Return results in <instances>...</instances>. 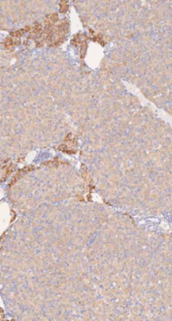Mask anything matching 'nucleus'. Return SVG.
<instances>
[{"instance_id":"nucleus-4","label":"nucleus","mask_w":172,"mask_h":321,"mask_svg":"<svg viewBox=\"0 0 172 321\" xmlns=\"http://www.w3.org/2000/svg\"><path fill=\"white\" fill-rule=\"evenodd\" d=\"M93 39H94V41H97V43L99 44H101V45H104V44H105L104 41H103V39H102V36H101L100 33H98V35H96L95 37H94Z\"/></svg>"},{"instance_id":"nucleus-3","label":"nucleus","mask_w":172,"mask_h":321,"mask_svg":"<svg viewBox=\"0 0 172 321\" xmlns=\"http://www.w3.org/2000/svg\"><path fill=\"white\" fill-rule=\"evenodd\" d=\"M60 11L61 12H67L68 10V8H69V4H68V2L67 1H64V2H60Z\"/></svg>"},{"instance_id":"nucleus-2","label":"nucleus","mask_w":172,"mask_h":321,"mask_svg":"<svg viewBox=\"0 0 172 321\" xmlns=\"http://www.w3.org/2000/svg\"><path fill=\"white\" fill-rule=\"evenodd\" d=\"M81 39H80V35H76L74 38H73L72 41H71V44L74 45V46H78L79 44H81Z\"/></svg>"},{"instance_id":"nucleus-5","label":"nucleus","mask_w":172,"mask_h":321,"mask_svg":"<svg viewBox=\"0 0 172 321\" xmlns=\"http://www.w3.org/2000/svg\"><path fill=\"white\" fill-rule=\"evenodd\" d=\"M87 47H88V44H86L85 41H83V44H82V47H81V55H82V57L85 56V53H86V49H87Z\"/></svg>"},{"instance_id":"nucleus-1","label":"nucleus","mask_w":172,"mask_h":321,"mask_svg":"<svg viewBox=\"0 0 172 321\" xmlns=\"http://www.w3.org/2000/svg\"><path fill=\"white\" fill-rule=\"evenodd\" d=\"M29 30H30V27H27L26 29H22V30H20V31L12 32V33H11V36L13 37V38H16V39H18V38H20L21 36H23L24 33H27Z\"/></svg>"}]
</instances>
